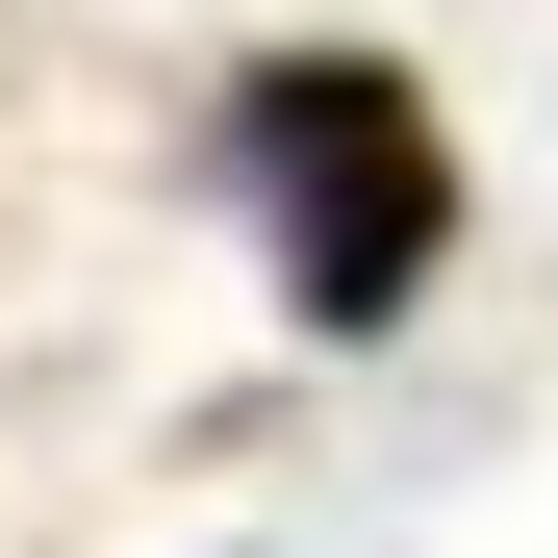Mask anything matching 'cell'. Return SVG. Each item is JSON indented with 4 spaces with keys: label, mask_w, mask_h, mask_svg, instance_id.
<instances>
[{
    "label": "cell",
    "mask_w": 558,
    "mask_h": 558,
    "mask_svg": "<svg viewBox=\"0 0 558 558\" xmlns=\"http://www.w3.org/2000/svg\"><path fill=\"white\" fill-rule=\"evenodd\" d=\"M229 204L279 254V305H305L330 355H381L457 279V128H432L407 51H254L229 76Z\"/></svg>",
    "instance_id": "6da1fadb"
}]
</instances>
